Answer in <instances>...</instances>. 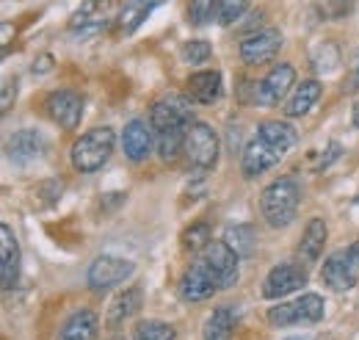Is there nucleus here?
Listing matches in <instances>:
<instances>
[{"label":"nucleus","instance_id":"f257e3e1","mask_svg":"<svg viewBox=\"0 0 359 340\" xmlns=\"http://www.w3.org/2000/svg\"><path fill=\"white\" fill-rule=\"evenodd\" d=\"M191 97H161L152 105L149 114V125L155 130V144L163 161H175L180 152L185 150V136L188 128L194 125V114L188 105Z\"/></svg>","mask_w":359,"mask_h":340},{"label":"nucleus","instance_id":"f03ea898","mask_svg":"<svg viewBox=\"0 0 359 340\" xmlns=\"http://www.w3.org/2000/svg\"><path fill=\"white\" fill-rule=\"evenodd\" d=\"M299 200H302V188L296 180H290V177L273 180L260 194V208H263L266 221L271 227H287L296 218Z\"/></svg>","mask_w":359,"mask_h":340},{"label":"nucleus","instance_id":"7ed1b4c3","mask_svg":"<svg viewBox=\"0 0 359 340\" xmlns=\"http://www.w3.org/2000/svg\"><path fill=\"white\" fill-rule=\"evenodd\" d=\"M114 141H116V136H114L111 128H94L89 133H83L69 150L72 166L78 171H83V174L102 169L108 164L111 152H114Z\"/></svg>","mask_w":359,"mask_h":340},{"label":"nucleus","instance_id":"20e7f679","mask_svg":"<svg viewBox=\"0 0 359 340\" xmlns=\"http://www.w3.org/2000/svg\"><path fill=\"white\" fill-rule=\"evenodd\" d=\"M320 280L326 288H332L337 294L351 291L359 282V241L326 257L323 268H320Z\"/></svg>","mask_w":359,"mask_h":340},{"label":"nucleus","instance_id":"39448f33","mask_svg":"<svg viewBox=\"0 0 359 340\" xmlns=\"http://www.w3.org/2000/svg\"><path fill=\"white\" fill-rule=\"evenodd\" d=\"M326 315V301L318 294H304L296 301L276 304L269 310V321L273 327H302V324H318Z\"/></svg>","mask_w":359,"mask_h":340},{"label":"nucleus","instance_id":"423d86ee","mask_svg":"<svg viewBox=\"0 0 359 340\" xmlns=\"http://www.w3.org/2000/svg\"><path fill=\"white\" fill-rule=\"evenodd\" d=\"M185 158L194 169H213L219 161V136L208 122H194L185 136Z\"/></svg>","mask_w":359,"mask_h":340},{"label":"nucleus","instance_id":"0eeeda50","mask_svg":"<svg viewBox=\"0 0 359 340\" xmlns=\"http://www.w3.org/2000/svg\"><path fill=\"white\" fill-rule=\"evenodd\" d=\"M135 271V266L125 257H114V255H102L91 263L89 268V288L94 294H105L116 285H122L130 274Z\"/></svg>","mask_w":359,"mask_h":340},{"label":"nucleus","instance_id":"6e6552de","mask_svg":"<svg viewBox=\"0 0 359 340\" xmlns=\"http://www.w3.org/2000/svg\"><path fill=\"white\" fill-rule=\"evenodd\" d=\"M310 280V271L307 266H299V263H279L273 266L263 282V296L266 299H282L299 288H304Z\"/></svg>","mask_w":359,"mask_h":340},{"label":"nucleus","instance_id":"1a4fd4ad","mask_svg":"<svg viewBox=\"0 0 359 340\" xmlns=\"http://www.w3.org/2000/svg\"><path fill=\"white\" fill-rule=\"evenodd\" d=\"M45 111L58 128L75 130L81 125V117H83V97L78 91L58 89L45 100Z\"/></svg>","mask_w":359,"mask_h":340},{"label":"nucleus","instance_id":"9d476101","mask_svg":"<svg viewBox=\"0 0 359 340\" xmlns=\"http://www.w3.org/2000/svg\"><path fill=\"white\" fill-rule=\"evenodd\" d=\"M199 257L205 260V266L213 271L219 291H229L238 282V255L226 247L224 241H210L205 252H199Z\"/></svg>","mask_w":359,"mask_h":340},{"label":"nucleus","instance_id":"9b49d317","mask_svg":"<svg viewBox=\"0 0 359 340\" xmlns=\"http://www.w3.org/2000/svg\"><path fill=\"white\" fill-rule=\"evenodd\" d=\"M216 291H219V282H216L213 271L205 266L202 257H196V263L188 266L182 280H180V296L185 299V301H205V299L213 296Z\"/></svg>","mask_w":359,"mask_h":340},{"label":"nucleus","instance_id":"f8f14e48","mask_svg":"<svg viewBox=\"0 0 359 340\" xmlns=\"http://www.w3.org/2000/svg\"><path fill=\"white\" fill-rule=\"evenodd\" d=\"M282 47V34L276 28H263L252 37H246L243 44H241V58L249 64V67H263L276 58Z\"/></svg>","mask_w":359,"mask_h":340},{"label":"nucleus","instance_id":"ddd939ff","mask_svg":"<svg viewBox=\"0 0 359 340\" xmlns=\"http://www.w3.org/2000/svg\"><path fill=\"white\" fill-rule=\"evenodd\" d=\"M111 17H114V3H111V0H86V3L72 14L69 28H72V34L89 37V34L102 31Z\"/></svg>","mask_w":359,"mask_h":340},{"label":"nucleus","instance_id":"4468645a","mask_svg":"<svg viewBox=\"0 0 359 340\" xmlns=\"http://www.w3.org/2000/svg\"><path fill=\"white\" fill-rule=\"evenodd\" d=\"M293 81H296V70H293L290 64H276L269 75L257 84L255 100H257L260 105H276V103L290 91Z\"/></svg>","mask_w":359,"mask_h":340},{"label":"nucleus","instance_id":"2eb2a0df","mask_svg":"<svg viewBox=\"0 0 359 340\" xmlns=\"http://www.w3.org/2000/svg\"><path fill=\"white\" fill-rule=\"evenodd\" d=\"M47 152V138L36 130H20L8 138L6 144V155L14 164H31L36 158H42Z\"/></svg>","mask_w":359,"mask_h":340},{"label":"nucleus","instance_id":"dca6fc26","mask_svg":"<svg viewBox=\"0 0 359 340\" xmlns=\"http://www.w3.org/2000/svg\"><path fill=\"white\" fill-rule=\"evenodd\" d=\"M152 144H155V130H152V125H147L144 119H133V122L125 125L122 147H125V155H128L133 164H141V161L149 158Z\"/></svg>","mask_w":359,"mask_h":340},{"label":"nucleus","instance_id":"f3484780","mask_svg":"<svg viewBox=\"0 0 359 340\" xmlns=\"http://www.w3.org/2000/svg\"><path fill=\"white\" fill-rule=\"evenodd\" d=\"M279 161H282V152L273 150L271 144H266V141L257 136L255 141L246 144V150H243V155H241V169H243L246 177H260L263 171H269L271 166H276Z\"/></svg>","mask_w":359,"mask_h":340},{"label":"nucleus","instance_id":"a211bd4d","mask_svg":"<svg viewBox=\"0 0 359 340\" xmlns=\"http://www.w3.org/2000/svg\"><path fill=\"white\" fill-rule=\"evenodd\" d=\"M0 260H3V266H0L3 291H11L20 277V247H17V238L8 224H0Z\"/></svg>","mask_w":359,"mask_h":340},{"label":"nucleus","instance_id":"6ab92c4d","mask_svg":"<svg viewBox=\"0 0 359 340\" xmlns=\"http://www.w3.org/2000/svg\"><path fill=\"white\" fill-rule=\"evenodd\" d=\"M188 97L194 103H202V105H210L222 97L224 91V81H222V72L219 70H202V72H194L188 81Z\"/></svg>","mask_w":359,"mask_h":340},{"label":"nucleus","instance_id":"aec40b11","mask_svg":"<svg viewBox=\"0 0 359 340\" xmlns=\"http://www.w3.org/2000/svg\"><path fill=\"white\" fill-rule=\"evenodd\" d=\"M97 332H100V315L89 307H83V310H75L64 321L58 340H97Z\"/></svg>","mask_w":359,"mask_h":340},{"label":"nucleus","instance_id":"412c9836","mask_svg":"<svg viewBox=\"0 0 359 340\" xmlns=\"http://www.w3.org/2000/svg\"><path fill=\"white\" fill-rule=\"evenodd\" d=\"M257 136L271 144L273 150H279L282 155L296 144V128L293 125H287V122H282V119H266V122H260L257 125Z\"/></svg>","mask_w":359,"mask_h":340},{"label":"nucleus","instance_id":"4be33fe9","mask_svg":"<svg viewBox=\"0 0 359 340\" xmlns=\"http://www.w3.org/2000/svg\"><path fill=\"white\" fill-rule=\"evenodd\" d=\"M235 324H238V313H235V307H219V310H213L210 315H208V321H205V329H202V338L205 340H229L232 335V329H235Z\"/></svg>","mask_w":359,"mask_h":340},{"label":"nucleus","instance_id":"5701e85b","mask_svg":"<svg viewBox=\"0 0 359 340\" xmlns=\"http://www.w3.org/2000/svg\"><path fill=\"white\" fill-rule=\"evenodd\" d=\"M224 244L238 257H252L257 249V233L252 224H229L224 230Z\"/></svg>","mask_w":359,"mask_h":340},{"label":"nucleus","instance_id":"b1692460","mask_svg":"<svg viewBox=\"0 0 359 340\" xmlns=\"http://www.w3.org/2000/svg\"><path fill=\"white\" fill-rule=\"evenodd\" d=\"M326 235H329L326 221L323 218H310V224H307V230H304V235L299 241V255L304 257L307 263H315L320 257V252H323Z\"/></svg>","mask_w":359,"mask_h":340},{"label":"nucleus","instance_id":"393cba45","mask_svg":"<svg viewBox=\"0 0 359 340\" xmlns=\"http://www.w3.org/2000/svg\"><path fill=\"white\" fill-rule=\"evenodd\" d=\"M318 100H320V84L318 81H302V86L290 94L285 114L287 117H304V114L313 111V105Z\"/></svg>","mask_w":359,"mask_h":340},{"label":"nucleus","instance_id":"a878e982","mask_svg":"<svg viewBox=\"0 0 359 340\" xmlns=\"http://www.w3.org/2000/svg\"><path fill=\"white\" fill-rule=\"evenodd\" d=\"M161 0H125V8H122V17H119V28L125 34H133L135 28L149 17V11L158 6Z\"/></svg>","mask_w":359,"mask_h":340},{"label":"nucleus","instance_id":"bb28decb","mask_svg":"<svg viewBox=\"0 0 359 340\" xmlns=\"http://www.w3.org/2000/svg\"><path fill=\"white\" fill-rule=\"evenodd\" d=\"M141 288L135 285V288H128L125 294H119V296L114 299V304H111V313H108V321L116 327V324H122L125 318H130L135 310H141Z\"/></svg>","mask_w":359,"mask_h":340},{"label":"nucleus","instance_id":"cd10ccee","mask_svg":"<svg viewBox=\"0 0 359 340\" xmlns=\"http://www.w3.org/2000/svg\"><path fill=\"white\" fill-rule=\"evenodd\" d=\"M175 338H177V332H175V327L166 324V321L149 318V321H141V324L135 327V340H175Z\"/></svg>","mask_w":359,"mask_h":340},{"label":"nucleus","instance_id":"c85d7f7f","mask_svg":"<svg viewBox=\"0 0 359 340\" xmlns=\"http://www.w3.org/2000/svg\"><path fill=\"white\" fill-rule=\"evenodd\" d=\"M313 67L318 72H334L340 67V50L334 42H320L313 50Z\"/></svg>","mask_w":359,"mask_h":340},{"label":"nucleus","instance_id":"c756f323","mask_svg":"<svg viewBox=\"0 0 359 340\" xmlns=\"http://www.w3.org/2000/svg\"><path fill=\"white\" fill-rule=\"evenodd\" d=\"M208 244H210V227L205 224V221H196V224H191L185 233H182V247L188 249V252H205L208 249Z\"/></svg>","mask_w":359,"mask_h":340},{"label":"nucleus","instance_id":"7c9ffc66","mask_svg":"<svg viewBox=\"0 0 359 340\" xmlns=\"http://www.w3.org/2000/svg\"><path fill=\"white\" fill-rule=\"evenodd\" d=\"M219 11V0H188V20L194 25H208Z\"/></svg>","mask_w":359,"mask_h":340},{"label":"nucleus","instance_id":"2f4dec72","mask_svg":"<svg viewBox=\"0 0 359 340\" xmlns=\"http://www.w3.org/2000/svg\"><path fill=\"white\" fill-rule=\"evenodd\" d=\"M246 8H249V0H219L216 20H219V25H232L235 20L243 17Z\"/></svg>","mask_w":359,"mask_h":340},{"label":"nucleus","instance_id":"473e14b6","mask_svg":"<svg viewBox=\"0 0 359 340\" xmlns=\"http://www.w3.org/2000/svg\"><path fill=\"white\" fill-rule=\"evenodd\" d=\"M182 58L191 61V64H205L210 58V44L202 42V39H194V42L182 44Z\"/></svg>","mask_w":359,"mask_h":340},{"label":"nucleus","instance_id":"72a5a7b5","mask_svg":"<svg viewBox=\"0 0 359 340\" xmlns=\"http://www.w3.org/2000/svg\"><path fill=\"white\" fill-rule=\"evenodd\" d=\"M320 8H323L326 17H343V14L351 11V0H323Z\"/></svg>","mask_w":359,"mask_h":340},{"label":"nucleus","instance_id":"f704fd0d","mask_svg":"<svg viewBox=\"0 0 359 340\" xmlns=\"http://www.w3.org/2000/svg\"><path fill=\"white\" fill-rule=\"evenodd\" d=\"M17 97V84L14 81H6L3 84V103H0V108H3V114L11 108V100Z\"/></svg>","mask_w":359,"mask_h":340},{"label":"nucleus","instance_id":"c9c22d12","mask_svg":"<svg viewBox=\"0 0 359 340\" xmlns=\"http://www.w3.org/2000/svg\"><path fill=\"white\" fill-rule=\"evenodd\" d=\"M337 158H340V144H329L326 158H320V164H318V166H320V169H326V166H329L332 161H337Z\"/></svg>","mask_w":359,"mask_h":340},{"label":"nucleus","instance_id":"e433bc0d","mask_svg":"<svg viewBox=\"0 0 359 340\" xmlns=\"http://www.w3.org/2000/svg\"><path fill=\"white\" fill-rule=\"evenodd\" d=\"M359 89V53L357 58H354V67H351V91H357Z\"/></svg>","mask_w":359,"mask_h":340},{"label":"nucleus","instance_id":"4c0bfd02","mask_svg":"<svg viewBox=\"0 0 359 340\" xmlns=\"http://www.w3.org/2000/svg\"><path fill=\"white\" fill-rule=\"evenodd\" d=\"M351 119H354V125L359 128V100L354 103V108H351Z\"/></svg>","mask_w":359,"mask_h":340},{"label":"nucleus","instance_id":"58836bf2","mask_svg":"<svg viewBox=\"0 0 359 340\" xmlns=\"http://www.w3.org/2000/svg\"><path fill=\"white\" fill-rule=\"evenodd\" d=\"M114 340H119V338H114Z\"/></svg>","mask_w":359,"mask_h":340}]
</instances>
